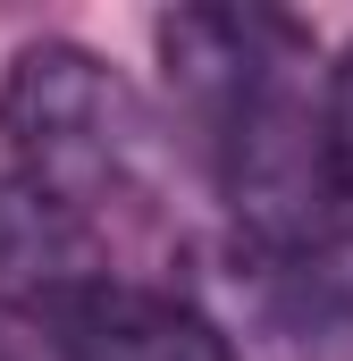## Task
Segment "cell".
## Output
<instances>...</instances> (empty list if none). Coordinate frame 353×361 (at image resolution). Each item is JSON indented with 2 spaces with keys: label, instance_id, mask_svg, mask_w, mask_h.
Listing matches in <instances>:
<instances>
[{
  "label": "cell",
  "instance_id": "obj_1",
  "mask_svg": "<svg viewBox=\"0 0 353 361\" xmlns=\"http://www.w3.org/2000/svg\"><path fill=\"white\" fill-rule=\"evenodd\" d=\"M169 85L210 126V169L277 269H320L353 235V169L328 101H311V42L277 8H176L160 17Z\"/></svg>",
  "mask_w": 353,
  "mask_h": 361
},
{
  "label": "cell",
  "instance_id": "obj_2",
  "mask_svg": "<svg viewBox=\"0 0 353 361\" xmlns=\"http://www.w3.org/2000/svg\"><path fill=\"white\" fill-rule=\"evenodd\" d=\"M0 135H8V169L51 185L85 219L101 202H135V185L152 169V109L109 59H92L76 42H34L8 59Z\"/></svg>",
  "mask_w": 353,
  "mask_h": 361
},
{
  "label": "cell",
  "instance_id": "obj_3",
  "mask_svg": "<svg viewBox=\"0 0 353 361\" xmlns=\"http://www.w3.org/2000/svg\"><path fill=\"white\" fill-rule=\"evenodd\" d=\"M92 286H109L101 227L25 169H0V302L25 319H59Z\"/></svg>",
  "mask_w": 353,
  "mask_h": 361
},
{
  "label": "cell",
  "instance_id": "obj_4",
  "mask_svg": "<svg viewBox=\"0 0 353 361\" xmlns=\"http://www.w3.org/2000/svg\"><path fill=\"white\" fill-rule=\"evenodd\" d=\"M51 328L68 361H236L219 319H202L193 302H176L160 286H118V277L68 302Z\"/></svg>",
  "mask_w": 353,
  "mask_h": 361
},
{
  "label": "cell",
  "instance_id": "obj_5",
  "mask_svg": "<svg viewBox=\"0 0 353 361\" xmlns=\"http://www.w3.org/2000/svg\"><path fill=\"white\" fill-rule=\"evenodd\" d=\"M328 118H337V143H345V169H353V51L337 59V76H328Z\"/></svg>",
  "mask_w": 353,
  "mask_h": 361
}]
</instances>
